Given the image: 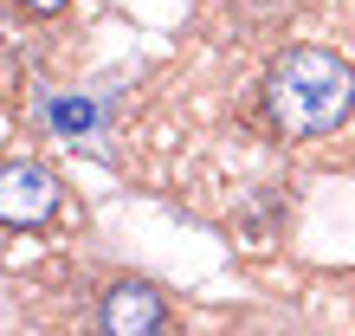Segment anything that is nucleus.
I'll list each match as a JSON object with an SVG mask.
<instances>
[{"label": "nucleus", "instance_id": "3", "mask_svg": "<svg viewBox=\"0 0 355 336\" xmlns=\"http://www.w3.org/2000/svg\"><path fill=\"white\" fill-rule=\"evenodd\" d=\"M97 324L110 336H155L168 324V304H162V291L149 278H116L103 291V304H97Z\"/></svg>", "mask_w": 355, "mask_h": 336}, {"label": "nucleus", "instance_id": "1", "mask_svg": "<svg viewBox=\"0 0 355 336\" xmlns=\"http://www.w3.org/2000/svg\"><path fill=\"white\" fill-rule=\"evenodd\" d=\"M265 117L291 142L336 136L355 117V65L336 58V52H323V46H291L265 72Z\"/></svg>", "mask_w": 355, "mask_h": 336}, {"label": "nucleus", "instance_id": "4", "mask_svg": "<svg viewBox=\"0 0 355 336\" xmlns=\"http://www.w3.org/2000/svg\"><path fill=\"white\" fill-rule=\"evenodd\" d=\"M19 7H26V13H58L65 0H19Z\"/></svg>", "mask_w": 355, "mask_h": 336}, {"label": "nucleus", "instance_id": "2", "mask_svg": "<svg viewBox=\"0 0 355 336\" xmlns=\"http://www.w3.org/2000/svg\"><path fill=\"white\" fill-rule=\"evenodd\" d=\"M58 214V175L39 162L0 168V226H46Z\"/></svg>", "mask_w": 355, "mask_h": 336}]
</instances>
